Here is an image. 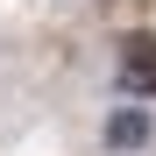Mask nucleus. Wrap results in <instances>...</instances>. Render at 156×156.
<instances>
[{
    "instance_id": "nucleus-1",
    "label": "nucleus",
    "mask_w": 156,
    "mask_h": 156,
    "mask_svg": "<svg viewBox=\"0 0 156 156\" xmlns=\"http://www.w3.org/2000/svg\"><path fill=\"white\" fill-rule=\"evenodd\" d=\"M121 92L156 99V36L149 29H128L121 36Z\"/></svg>"
},
{
    "instance_id": "nucleus-2",
    "label": "nucleus",
    "mask_w": 156,
    "mask_h": 156,
    "mask_svg": "<svg viewBox=\"0 0 156 156\" xmlns=\"http://www.w3.org/2000/svg\"><path fill=\"white\" fill-rule=\"evenodd\" d=\"M99 142L121 149V156H135L142 142H156V121H149L142 107H114V114H107V128H99Z\"/></svg>"
}]
</instances>
